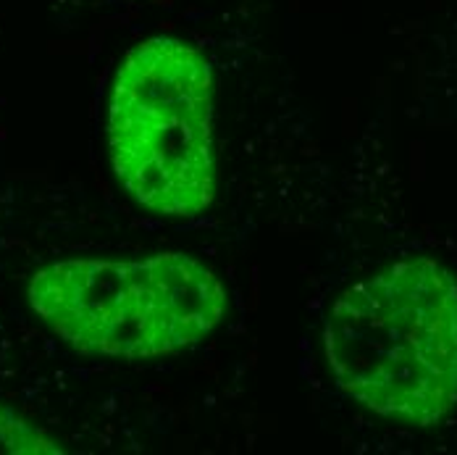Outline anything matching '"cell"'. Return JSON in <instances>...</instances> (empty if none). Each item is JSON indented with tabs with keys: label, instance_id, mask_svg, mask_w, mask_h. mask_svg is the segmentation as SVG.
Returning a JSON list of instances; mask_svg holds the SVG:
<instances>
[{
	"label": "cell",
	"instance_id": "1",
	"mask_svg": "<svg viewBox=\"0 0 457 455\" xmlns=\"http://www.w3.org/2000/svg\"><path fill=\"white\" fill-rule=\"evenodd\" d=\"M337 387L384 418L431 426L457 409V279L405 258L345 290L323 326Z\"/></svg>",
	"mask_w": 457,
	"mask_h": 455
},
{
	"label": "cell",
	"instance_id": "2",
	"mask_svg": "<svg viewBox=\"0 0 457 455\" xmlns=\"http://www.w3.org/2000/svg\"><path fill=\"white\" fill-rule=\"evenodd\" d=\"M27 300L77 353L119 361L174 356L227 314L224 282L187 253L53 261L29 279Z\"/></svg>",
	"mask_w": 457,
	"mask_h": 455
},
{
	"label": "cell",
	"instance_id": "3",
	"mask_svg": "<svg viewBox=\"0 0 457 455\" xmlns=\"http://www.w3.org/2000/svg\"><path fill=\"white\" fill-rule=\"evenodd\" d=\"M105 135L113 174L142 208L192 219L213 206L216 82L208 58L187 40L155 35L124 55Z\"/></svg>",
	"mask_w": 457,
	"mask_h": 455
},
{
	"label": "cell",
	"instance_id": "4",
	"mask_svg": "<svg viewBox=\"0 0 457 455\" xmlns=\"http://www.w3.org/2000/svg\"><path fill=\"white\" fill-rule=\"evenodd\" d=\"M0 453H63V448L46 429L0 403Z\"/></svg>",
	"mask_w": 457,
	"mask_h": 455
}]
</instances>
